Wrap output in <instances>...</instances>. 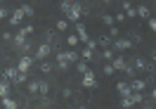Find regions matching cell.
<instances>
[{"mask_svg":"<svg viewBox=\"0 0 156 109\" xmlns=\"http://www.w3.org/2000/svg\"><path fill=\"white\" fill-rule=\"evenodd\" d=\"M17 107H19V102L12 97V95H10V97H2V100H0V109H17Z\"/></svg>","mask_w":156,"mask_h":109,"instance_id":"7c38bea8","label":"cell"},{"mask_svg":"<svg viewBox=\"0 0 156 109\" xmlns=\"http://www.w3.org/2000/svg\"><path fill=\"white\" fill-rule=\"evenodd\" d=\"M99 57H102L104 62H111L114 57H116V52H114L111 48H104V50H102V55H99Z\"/></svg>","mask_w":156,"mask_h":109,"instance_id":"7402d4cb","label":"cell"},{"mask_svg":"<svg viewBox=\"0 0 156 109\" xmlns=\"http://www.w3.org/2000/svg\"><path fill=\"white\" fill-rule=\"evenodd\" d=\"M71 7H73V0H62V2H59V10H62V14H64V17L71 12Z\"/></svg>","mask_w":156,"mask_h":109,"instance_id":"ac0fdd59","label":"cell"},{"mask_svg":"<svg viewBox=\"0 0 156 109\" xmlns=\"http://www.w3.org/2000/svg\"><path fill=\"white\" fill-rule=\"evenodd\" d=\"M137 10V17H142V19H151V10L147 7V5H140V7H135Z\"/></svg>","mask_w":156,"mask_h":109,"instance_id":"e0dca14e","label":"cell"},{"mask_svg":"<svg viewBox=\"0 0 156 109\" xmlns=\"http://www.w3.org/2000/svg\"><path fill=\"white\" fill-rule=\"evenodd\" d=\"M80 14H83V5H80V0H73V7H71V12L66 14L69 24H71V21L78 24V21H80Z\"/></svg>","mask_w":156,"mask_h":109,"instance_id":"3957f363","label":"cell"},{"mask_svg":"<svg viewBox=\"0 0 156 109\" xmlns=\"http://www.w3.org/2000/svg\"><path fill=\"white\" fill-rule=\"evenodd\" d=\"M62 55H64V60H66L69 64H73V62H78V60H80V57H78L80 52H76V50H66V52H62Z\"/></svg>","mask_w":156,"mask_h":109,"instance_id":"2e32d148","label":"cell"},{"mask_svg":"<svg viewBox=\"0 0 156 109\" xmlns=\"http://www.w3.org/2000/svg\"><path fill=\"white\" fill-rule=\"evenodd\" d=\"M85 48H90V50H97V40H92V38H90V40H88V45H85Z\"/></svg>","mask_w":156,"mask_h":109,"instance_id":"ab89813d","label":"cell"},{"mask_svg":"<svg viewBox=\"0 0 156 109\" xmlns=\"http://www.w3.org/2000/svg\"><path fill=\"white\" fill-rule=\"evenodd\" d=\"M151 100H156V88H154V93H151Z\"/></svg>","mask_w":156,"mask_h":109,"instance_id":"b9f144b4","label":"cell"},{"mask_svg":"<svg viewBox=\"0 0 156 109\" xmlns=\"http://www.w3.org/2000/svg\"><path fill=\"white\" fill-rule=\"evenodd\" d=\"M17 83H19V85L21 83H29V74H19V81H17Z\"/></svg>","mask_w":156,"mask_h":109,"instance_id":"8d00e7d4","label":"cell"},{"mask_svg":"<svg viewBox=\"0 0 156 109\" xmlns=\"http://www.w3.org/2000/svg\"><path fill=\"white\" fill-rule=\"evenodd\" d=\"M130 40H133V43H142V36H140V33H133V38H130Z\"/></svg>","mask_w":156,"mask_h":109,"instance_id":"60d3db41","label":"cell"},{"mask_svg":"<svg viewBox=\"0 0 156 109\" xmlns=\"http://www.w3.org/2000/svg\"><path fill=\"white\" fill-rule=\"evenodd\" d=\"M154 7H156V0H154Z\"/></svg>","mask_w":156,"mask_h":109,"instance_id":"bcb514c9","label":"cell"},{"mask_svg":"<svg viewBox=\"0 0 156 109\" xmlns=\"http://www.w3.org/2000/svg\"><path fill=\"white\" fill-rule=\"evenodd\" d=\"M123 12H126V17H137V10L128 2V0H123Z\"/></svg>","mask_w":156,"mask_h":109,"instance_id":"ffe728a7","label":"cell"},{"mask_svg":"<svg viewBox=\"0 0 156 109\" xmlns=\"http://www.w3.org/2000/svg\"><path fill=\"white\" fill-rule=\"evenodd\" d=\"M80 60H85V62H90V60H95V50H90V48H85V50H80Z\"/></svg>","mask_w":156,"mask_h":109,"instance_id":"603a6c76","label":"cell"},{"mask_svg":"<svg viewBox=\"0 0 156 109\" xmlns=\"http://www.w3.org/2000/svg\"><path fill=\"white\" fill-rule=\"evenodd\" d=\"M102 74H104V76H114V74H116V69L111 67V62H104V69H102Z\"/></svg>","mask_w":156,"mask_h":109,"instance_id":"4316f807","label":"cell"},{"mask_svg":"<svg viewBox=\"0 0 156 109\" xmlns=\"http://www.w3.org/2000/svg\"><path fill=\"white\" fill-rule=\"evenodd\" d=\"M147 21H149V29L156 33V17H151V19H147Z\"/></svg>","mask_w":156,"mask_h":109,"instance_id":"f35d334b","label":"cell"},{"mask_svg":"<svg viewBox=\"0 0 156 109\" xmlns=\"http://www.w3.org/2000/svg\"><path fill=\"white\" fill-rule=\"evenodd\" d=\"M121 107H123V109L135 107V104H133V97H130V95H128V97H121Z\"/></svg>","mask_w":156,"mask_h":109,"instance_id":"4dcf8cb0","label":"cell"},{"mask_svg":"<svg viewBox=\"0 0 156 109\" xmlns=\"http://www.w3.org/2000/svg\"><path fill=\"white\" fill-rule=\"evenodd\" d=\"M31 33H33V24H26V26H21V29L14 33V40H12V43H14V48H19V50H21V45L26 43V38H29Z\"/></svg>","mask_w":156,"mask_h":109,"instance_id":"6da1fadb","label":"cell"},{"mask_svg":"<svg viewBox=\"0 0 156 109\" xmlns=\"http://www.w3.org/2000/svg\"><path fill=\"white\" fill-rule=\"evenodd\" d=\"M40 71H43V74H50V71H52V62L43 60V62H40Z\"/></svg>","mask_w":156,"mask_h":109,"instance_id":"f546056e","label":"cell"},{"mask_svg":"<svg viewBox=\"0 0 156 109\" xmlns=\"http://www.w3.org/2000/svg\"><path fill=\"white\" fill-rule=\"evenodd\" d=\"M55 64H57V69H62V71H66L69 67H71V64L64 60V55H62V52H57V55H55Z\"/></svg>","mask_w":156,"mask_h":109,"instance_id":"5bb4252c","label":"cell"},{"mask_svg":"<svg viewBox=\"0 0 156 109\" xmlns=\"http://www.w3.org/2000/svg\"><path fill=\"white\" fill-rule=\"evenodd\" d=\"M109 36H111L114 40L121 38V33H118V26H116V24H114V26H109Z\"/></svg>","mask_w":156,"mask_h":109,"instance_id":"d6a6232c","label":"cell"},{"mask_svg":"<svg viewBox=\"0 0 156 109\" xmlns=\"http://www.w3.org/2000/svg\"><path fill=\"white\" fill-rule=\"evenodd\" d=\"M111 67H114L116 71H126V69H128V62H126V57H123V55H116V57L111 60Z\"/></svg>","mask_w":156,"mask_h":109,"instance_id":"52a82bcc","label":"cell"},{"mask_svg":"<svg viewBox=\"0 0 156 109\" xmlns=\"http://www.w3.org/2000/svg\"><path fill=\"white\" fill-rule=\"evenodd\" d=\"M76 69H78V74H85V71H90V69H88V62H85V60H78V62H76Z\"/></svg>","mask_w":156,"mask_h":109,"instance_id":"484cf974","label":"cell"},{"mask_svg":"<svg viewBox=\"0 0 156 109\" xmlns=\"http://www.w3.org/2000/svg\"><path fill=\"white\" fill-rule=\"evenodd\" d=\"M48 93H50V83H48V81H38V95H40V97H45Z\"/></svg>","mask_w":156,"mask_h":109,"instance_id":"d6986e66","label":"cell"},{"mask_svg":"<svg viewBox=\"0 0 156 109\" xmlns=\"http://www.w3.org/2000/svg\"><path fill=\"white\" fill-rule=\"evenodd\" d=\"M97 78H95V71H85L83 74V88H95Z\"/></svg>","mask_w":156,"mask_h":109,"instance_id":"9c48e42d","label":"cell"},{"mask_svg":"<svg viewBox=\"0 0 156 109\" xmlns=\"http://www.w3.org/2000/svg\"><path fill=\"white\" fill-rule=\"evenodd\" d=\"M76 36H78V40H80V43H85V45H88L90 36H88V31H85V26H83L80 21H78V24H76Z\"/></svg>","mask_w":156,"mask_h":109,"instance_id":"8fae6325","label":"cell"},{"mask_svg":"<svg viewBox=\"0 0 156 109\" xmlns=\"http://www.w3.org/2000/svg\"><path fill=\"white\" fill-rule=\"evenodd\" d=\"M66 45H69V48H76V45H78V36H76V33L66 38Z\"/></svg>","mask_w":156,"mask_h":109,"instance_id":"836d02e7","label":"cell"},{"mask_svg":"<svg viewBox=\"0 0 156 109\" xmlns=\"http://www.w3.org/2000/svg\"><path fill=\"white\" fill-rule=\"evenodd\" d=\"M0 5H2V0H0Z\"/></svg>","mask_w":156,"mask_h":109,"instance_id":"7dc6e473","label":"cell"},{"mask_svg":"<svg viewBox=\"0 0 156 109\" xmlns=\"http://www.w3.org/2000/svg\"><path fill=\"white\" fill-rule=\"evenodd\" d=\"M10 85H12V83L5 78V76L0 78V100H2V97H10Z\"/></svg>","mask_w":156,"mask_h":109,"instance_id":"4fadbf2b","label":"cell"},{"mask_svg":"<svg viewBox=\"0 0 156 109\" xmlns=\"http://www.w3.org/2000/svg\"><path fill=\"white\" fill-rule=\"evenodd\" d=\"M2 40H5V43H12V40H14V33L5 31V33H2Z\"/></svg>","mask_w":156,"mask_h":109,"instance_id":"d590c367","label":"cell"},{"mask_svg":"<svg viewBox=\"0 0 156 109\" xmlns=\"http://www.w3.org/2000/svg\"><path fill=\"white\" fill-rule=\"evenodd\" d=\"M7 17H10V12L5 10V7H0V21H2V19H7Z\"/></svg>","mask_w":156,"mask_h":109,"instance_id":"74e56055","label":"cell"},{"mask_svg":"<svg viewBox=\"0 0 156 109\" xmlns=\"http://www.w3.org/2000/svg\"><path fill=\"white\" fill-rule=\"evenodd\" d=\"M21 12H24V14H26V17H33V14H36V10H33V7H31L29 2H24V5H21Z\"/></svg>","mask_w":156,"mask_h":109,"instance_id":"83f0119b","label":"cell"},{"mask_svg":"<svg viewBox=\"0 0 156 109\" xmlns=\"http://www.w3.org/2000/svg\"><path fill=\"white\" fill-rule=\"evenodd\" d=\"M36 62V57L33 55H19V62H17V71L19 74H29L31 69V64Z\"/></svg>","mask_w":156,"mask_h":109,"instance_id":"7a4b0ae2","label":"cell"},{"mask_svg":"<svg viewBox=\"0 0 156 109\" xmlns=\"http://www.w3.org/2000/svg\"><path fill=\"white\" fill-rule=\"evenodd\" d=\"M102 21L107 24V26H114L116 21H114V14H102Z\"/></svg>","mask_w":156,"mask_h":109,"instance_id":"1f68e13d","label":"cell"},{"mask_svg":"<svg viewBox=\"0 0 156 109\" xmlns=\"http://www.w3.org/2000/svg\"><path fill=\"white\" fill-rule=\"evenodd\" d=\"M116 90H118V95H121V97H128V95L133 93V90H130V85H128L126 81H121V83H116Z\"/></svg>","mask_w":156,"mask_h":109,"instance_id":"9a60e30c","label":"cell"},{"mask_svg":"<svg viewBox=\"0 0 156 109\" xmlns=\"http://www.w3.org/2000/svg\"><path fill=\"white\" fill-rule=\"evenodd\" d=\"M2 76L10 81V83H17L19 81V71H17V67H7V69L2 71Z\"/></svg>","mask_w":156,"mask_h":109,"instance_id":"30bf717a","label":"cell"},{"mask_svg":"<svg viewBox=\"0 0 156 109\" xmlns=\"http://www.w3.org/2000/svg\"><path fill=\"white\" fill-rule=\"evenodd\" d=\"M78 109H88V107H85V104H80V107H78Z\"/></svg>","mask_w":156,"mask_h":109,"instance_id":"ee69618b","label":"cell"},{"mask_svg":"<svg viewBox=\"0 0 156 109\" xmlns=\"http://www.w3.org/2000/svg\"><path fill=\"white\" fill-rule=\"evenodd\" d=\"M104 2H111V0H104Z\"/></svg>","mask_w":156,"mask_h":109,"instance_id":"f6af8a7d","label":"cell"},{"mask_svg":"<svg viewBox=\"0 0 156 109\" xmlns=\"http://www.w3.org/2000/svg\"><path fill=\"white\" fill-rule=\"evenodd\" d=\"M69 29V19H59L57 21V31H66Z\"/></svg>","mask_w":156,"mask_h":109,"instance_id":"e575fe53","label":"cell"},{"mask_svg":"<svg viewBox=\"0 0 156 109\" xmlns=\"http://www.w3.org/2000/svg\"><path fill=\"white\" fill-rule=\"evenodd\" d=\"M151 57H154V62H156V50H154V52H151Z\"/></svg>","mask_w":156,"mask_h":109,"instance_id":"7bdbcfd3","label":"cell"},{"mask_svg":"<svg viewBox=\"0 0 156 109\" xmlns=\"http://www.w3.org/2000/svg\"><path fill=\"white\" fill-rule=\"evenodd\" d=\"M50 52H52V43L45 40V43H40V45H38V50H36L33 57H36L38 62H43V60H48V57H50Z\"/></svg>","mask_w":156,"mask_h":109,"instance_id":"277c9868","label":"cell"},{"mask_svg":"<svg viewBox=\"0 0 156 109\" xmlns=\"http://www.w3.org/2000/svg\"><path fill=\"white\" fill-rule=\"evenodd\" d=\"M133 48V40L130 38H116L114 43H111V50L114 52H126V50Z\"/></svg>","mask_w":156,"mask_h":109,"instance_id":"5b68a950","label":"cell"},{"mask_svg":"<svg viewBox=\"0 0 156 109\" xmlns=\"http://www.w3.org/2000/svg\"><path fill=\"white\" fill-rule=\"evenodd\" d=\"M26 88H29V95H38V81H29Z\"/></svg>","mask_w":156,"mask_h":109,"instance_id":"cb8c5ba5","label":"cell"},{"mask_svg":"<svg viewBox=\"0 0 156 109\" xmlns=\"http://www.w3.org/2000/svg\"><path fill=\"white\" fill-rule=\"evenodd\" d=\"M130 97H133V104H142L144 102V93H130Z\"/></svg>","mask_w":156,"mask_h":109,"instance_id":"d4e9b609","label":"cell"},{"mask_svg":"<svg viewBox=\"0 0 156 109\" xmlns=\"http://www.w3.org/2000/svg\"><path fill=\"white\" fill-rule=\"evenodd\" d=\"M137 71H144V69H149V64H147V60L144 57H135V64H133Z\"/></svg>","mask_w":156,"mask_h":109,"instance_id":"44dd1931","label":"cell"},{"mask_svg":"<svg viewBox=\"0 0 156 109\" xmlns=\"http://www.w3.org/2000/svg\"><path fill=\"white\" fill-rule=\"evenodd\" d=\"M111 43H114L111 36H102V38H99V45H102V48H111Z\"/></svg>","mask_w":156,"mask_h":109,"instance_id":"f1b7e54d","label":"cell"},{"mask_svg":"<svg viewBox=\"0 0 156 109\" xmlns=\"http://www.w3.org/2000/svg\"><path fill=\"white\" fill-rule=\"evenodd\" d=\"M128 85H130V90H133V93H144V90H147V81H142V78H133Z\"/></svg>","mask_w":156,"mask_h":109,"instance_id":"ba28073f","label":"cell"},{"mask_svg":"<svg viewBox=\"0 0 156 109\" xmlns=\"http://www.w3.org/2000/svg\"><path fill=\"white\" fill-rule=\"evenodd\" d=\"M24 12H21V7H17V10L10 12V17H7V21H10V26H21V21H24Z\"/></svg>","mask_w":156,"mask_h":109,"instance_id":"8992f818","label":"cell"}]
</instances>
